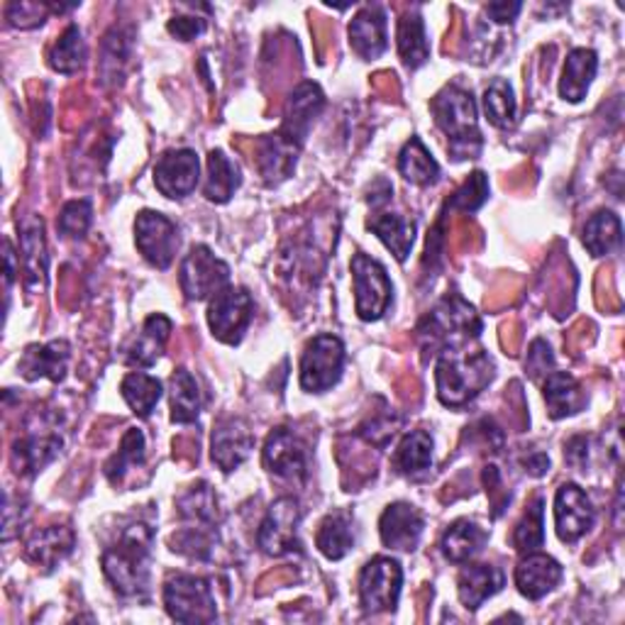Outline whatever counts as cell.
Masks as SVG:
<instances>
[{"instance_id":"obj_53","label":"cell","mask_w":625,"mask_h":625,"mask_svg":"<svg viewBox=\"0 0 625 625\" xmlns=\"http://www.w3.org/2000/svg\"><path fill=\"white\" fill-rule=\"evenodd\" d=\"M15 279V254L13 247H10V242H5V286L10 289V283Z\"/></svg>"},{"instance_id":"obj_23","label":"cell","mask_w":625,"mask_h":625,"mask_svg":"<svg viewBox=\"0 0 625 625\" xmlns=\"http://www.w3.org/2000/svg\"><path fill=\"white\" fill-rule=\"evenodd\" d=\"M506 585V577L499 567L491 565H467L460 571L458 591L460 601L467 611H476L486 599L499 594Z\"/></svg>"},{"instance_id":"obj_16","label":"cell","mask_w":625,"mask_h":625,"mask_svg":"<svg viewBox=\"0 0 625 625\" xmlns=\"http://www.w3.org/2000/svg\"><path fill=\"white\" fill-rule=\"evenodd\" d=\"M423 528H426V521H423L418 508H413L410 504L389 506L379 521V533L384 545L401 549V553H410V549L418 547Z\"/></svg>"},{"instance_id":"obj_8","label":"cell","mask_w":625,"mask_h":625,"mask_svg":"<svg viewBox=\"0 0 625 625\" xmlns=\"http://www.w3.org/2000/svg\"><path fill=\"white\" fill-rule=\"evenodd\" d=\"M357 313L362 321H379L391 303V279L386 269L367 254H355L352 259Z\"/></svg>"},{"instance_id":"obj_24","label":"cell","mask_w":625,"mask_h":625,"mask_svg":"<svg viewBox=\"0 0 625 625\" xmlns=\"http://www.w3.org/2000/svg\"><path fill=\"white\" fill-rule=\"evenodd\" d=\"M172 321L166 315H150L142 325V333H137L135 340L125 347V359L132 367H152L172 333Z\"/></svg>"},{"instance_id":"obj_28","label":"cell","mask_w":625,"mask_h":625,"mask_svg":"<svg viewBox=\"0 0 625 625\" xmlns=\"http://www.w3.org/2000/svg\"><path fill=\"white\" fill-rule=\"evenodd\" d=\"M545 401L549 416L555 420L575 416L587 404V396L581 394L579 381L567 372H549L545 379Z\"/></svg>"},{"instance_id":"obj_1","label":"cell","mask_w":625,"mask_h":625,"mask_svg":"<svg viewBox=\"0 0 625 625\" xmlns=\"http://www.w3.org/2000/svg\"><path fill=\"white\" fill-rule=\"evenodd\" d=\"M152 531L144 523L127 525L118 543L105 549L103 571L120 597H140L150 585Z\"/></svg>"},{"instance_id":"obj_2","label":"cell","mask_w":625,"mask_h":625,"mask_svg":"<svg viewBox=\"0 0 625 625\" xmlns=\"http://www.w3.org/2000/svg\"><path fill=\"white\" fill-rule=\"evenodd\" d=\"M494 379V362L484 352H460L444 349L436 367L438 396L444 406L460 408Z\"/></svg>"},{"instance_id":"obj_35","label":"cell","mask_w":625,"mask_h":625,"mask_svg":"<svg viewBox=\"0 0 625 625\" xmlns=\"http://www.w3.org/2000/svg\"><path fill=\"white\" fill-rule=\"evenodd\" d=\"M398 169L404 174L406 182L416 184V186H430L438 182L440 176V166L436 159L430 157V152L426 150L418 137H410V142L401 150L398 157Z\"/></svg>"},{"instance_id":"obj_3","label":"cell","mask_w":625,"mask_h":625,"mask_svg":"<svg viewBox=\"0 0 625 625\" xmlns=\"http://www.w3.org/2000/svg\"><path fill=\"white\" fill-rule=\"evenodd\" d=\"M440 130L448 135L450 154L454 159H474L482 150L479 120H476V103L470 91L460 86H444L430 103Z\"/></svg>"},{"instance_id":"obj_47","label":"cell","mask_w":625,"mask_h":625,"mask_svg":"<svg viewBox=\"0 0 625 625\" xmlns=\"http://www.w3.org/2000/svg\"><path fill=\"white\" fill-rule=\"evenodd\" d=\"M47 10L49 5H39V3H10L8 20H10V25L30 30V27H37L45 23Z\"/></svg>"},{"instance_id":"obj_52","label":"cell","mask_w":625,"mask_h":625,"mask_svg":"<svg viewBox=\"0 0 625 625\" xmlns=\"http://www.w3.org/2000/svg\"><path fill=\"white\" fill-rule=\"evenodd\" d=\"M525 467L533 476H540V474H545L549 470V460L545 458L543 452H535L531 460H525Z\"/></svg>"},{"instance_id":"obj_13","label":"cell","mask_w":625,"mask_h":625,"mask_svg":"<svg viewBox=\"0 0 625 625\" xmlns=\"http://www.w3.org/2000/svg\"><path fill=\"white\" fill-rule=\"evenodd\" d=\"M200 162L194 150H169L154 166V184L166 198H186L198 186Z\"/></svg>"},{"instance_id":"obj_38","label":"cell","mask_w":625,"mask_h":625,"mask_svg":"<svg viewBox=\"0 0 625 625\" xmlns=\"http://www.w3.org/2000/svg\"><path fill=\"white\" fill-rule=\"evenodd\" d=\"M621 220L613 216L611 210H599L597 216L587 220L585 228V247L594 254V257H603L613 247L621 245Z\"/></svg>"},{"instance_id":"obj_12","label":"cell","mask_w":625,"mask_h":625,"mask_svg":"<svg viewBox=\"0 0 625 625\" xmlns=\"http://www.w3.org/2000/svg\"><path fill=\"white\" fill-rule=\"evenodd\" d=\"M299 523H301L299 501L291 499V496H281L279 501L271 504L267 516H264L262 528L257 533L259 547L274 557L289 555L293 549H299V537H296Z\"/></svg>"},{"instance_id":"obj_29","label":"cell","mask_w":625,"mask_h":625,"mask_svg":"<svg viewBox=\"0 0 625 625\" xmlns=\"http://www.w3.org/2000/svg\"><path fill=\"white\" fill-rule=\"evenodd\" d=\"M259 150V169L267 184H279L281 178L289 176L296 166V154H299V144L286 140L281 132L269 135L262 140Z\"/></svg>"},{"instance_id":"obj_26","label":"cell","mask_w":625,"mask_h":625,"mask_svg":"<svg viewBox=\"0 0 625 625\" xmlns=\"http://www.w3.org/2000/svg\"><path fill=\"white\" fill-rule=\"evenodd\" d=\"M486 540H489V533L484 528L476 525L474 521H454L448 531L442 535V555L450 559V563H470L474 555H479Z\"/></svg>"},{"instance_id":"obj_18","label":"cell","mask_w":625,"mask_h":625,"mask_svg":"<svg viewBox=\"0 0 625 625\" xmlns=\"http://www.w3.org/2000/svg\"><path fill=\"white\" fill-rule=\"evenodd\" d=\"M20 230V257L25 267V283L30 291L45 289L47 281V242H45V225L42 220L30 216L23 222H18Z\"/></svg>"},{"instance_id":"obj_22","label":"cell","mask_w":625,"mask_h":625,"mask_svg":"<svg viewBox=\"0 0 625 625\" xmlns=\"http://www.w3.org/2000/svg\"><path fill=\"white\" fill-rule=\"evenodd\" d=\"M349 45L362 59H377L386 51V13L379 5H367L349 25Z\"/></svg>"},{"instance_id":"obj_51","label":"cell","mask_w":625,"mask_h":625,"mask_svg":"<svg viewBox=\"0 0 625 625\" xmlns=\"http://www.w3.org/2000/svg\"><path fill=\"white\" fill-rule=\"evenodd\" d=\"M587 448H589V440L587 438H571L567 442V452L565 458L569 464H577V467H585L587 462Z\"/></svg>"},{"instance_id":"obj_15","label":"cell","mask_w":625,"mask_h":625,"mask_svg":"<svg viewBox=\"0 0 625 625\" xmlns=\"http://www.w3.org/2000/svg\"><path fill=\"white\" fill-rule=\"evenodd\" d=\"M597 511L591 506L589 496L579 489L577 484H565L557 489L555 496V525L557 535L565 543H575L594 525Z\"/></svg>"},{"instance_id":"obj_6","label":"cell","mask_w":625,"mask_h":625,"mask_svg":"<svg viewBox=\"0 0 625 625\" xmlns=\"http://www.w3.org/2000/svg\"><path fill=\"white\" fill-rule=\"evenodd\" d=\"M254 315V301L242 286H225L208 305V325L220 343L238 345L245 337Z\"/></svg>"},{"instance_id":"obj_10","label":"cell","mask_w":625,"mask_h":625,"mask_svg":"<svg viewBox=\"0 0 625 625\" xmlns=\"http://www.w3.org/2000/svg\"><path fill=\"white\" fill-rule=\"evenodd\" d=\"M401 585H404V571L396 559L374 557L359 575V599H362L364 611H394L401 597Z\"/></svg>"},{"instance_id":"obj_14","label":"cell","mask_w":625,"mask_h":625,"mask_svg":"<svg viewBox=\"0 0 625 625\" xmlns=\"http://www.w3.org/2000/svg\"><path fill=\"white\" fill-rule=\"evenodd\" d=\"M264 467L281 479H303L309 472V452L303 440L289 428H277L264 444Z\"/></svg>"},{"instance_id":"obj_27","label":"cell","mask_w":625,"mask_h":625,"mask_svg":"<svg viewBox=\"0 0 625 625\" xmlns=\"http://www.w3.org/2000/svg\"><path fill=\"white\" fill-rule=\"evenodd\" d=\"M59 452H61V438L55 436V432H42V436L32 432V436L15 444L13 450L15 467L20 474L35 476L37 472L45 470Z\"/></svg>"},{"instance_id":"obj_30","label":"cell","mask_w":625,"mask_h":625,"mask_svg":"<svg viewBox=\"0 0 625 625\" xmlns=\"http://www.w3.org/2000/svg\"><path fill=\"white\" fill-rule=\"evenodd\" d=\"M367 225L369 230L377 232L379 240L384 242L398 262H406L413 247V240H416V222H410L396 213H381L369 218Z\"/></svg>"},{"instance_id":"obj_50","label":"cell","mask_w":625,"mask_h":625,"mask_svg":"<svg viewBox=\"0 0 625 625\" xmlns=\"http://www.w3.org/2000/svg\"><path fill=\"white\" fill-rule=\"evenodd\" d=\"M521 3H491L489 8H486V13L491 15L494 23H499V25H506V23H513L516 15L521 13Z\"/></svg>"},{"instance_id":"obj_37","label":"cell","mask_w":625,"mask_h":625,"mask_svg":"<svg viewBox=\"0 0 625 625\" xmlns=\"http://www.w3.org/2000/svg\"><path fill=\"white\" fill-rule=\"evenodd\" d=\"M315 543L327 559H343L349 549L355 547V533H352V521H349V516L345 513L327 516L321 523V531H317Z\"/></svg>"},{"instance_id":"obj_7","label":"cell","mask_w":625,"mask_h":625,"mask_svg":"<svg viewBox=\"0 0 625 625\" xmlns=\"http://www.w3.org/2000/svg\"><path fill=\"white\" fill-rule=\"evenodd\" d=\"M345 347L340 337L317 335L309 343L301 359V386L311 394H323L343 377Z\"/></svg>"},{"instance_id":"obj_34","label":"cell","mask_w":625,"mask_h":625,"mask_svg":"<svg viewBox=\"0 0 625 625\" xmlns=\"http://www.w3.org/2000/svg\"><path fill=\"white\" fill-rule=\"evenodd\" d=\"M432 464V438L423 430H413L401 440L394 454L396 472L406 476H420L430 470Z\"/></svg>"},{"instance_id":"obj_17","label":"cell","mask_w":625,"mask_h":625,"mask_svg":"<svg viewBox=\"0 0 625 625\" xmlns=\"http://www.w3.org/2000/svg\"><path fill=\"white\" fill-rule=\"evenodd\" d=\"M254 448V436L245 420L228 418L220 420L213 430V462L222 472L238 470L250 458Z\"/></svg>"},{"instance_id":"obj_40","label":"cell","mask_w":625,"mask_h":625,"mask_svg":"<svg viewBox=\"0 0 625 625\" xmlns=\"http://www.w3.org/2000/svg\"><path fill=\"white\" fill-rule=\"evenodd\" d=\"M398 51L408 69H418L430 57L426 25L420 15H406L398 25Z\"/></svg>"},{"instance_id":"obj_31","label":"cell","mask_w":625,"mask_h":625,"mask_svg":"<svg viewBox=\"0 0 625 625\" xmlns=\"http://www.w3.org/2000/svg\"><path fill=\"white\" fill-rule=\"evenodd\" d=\"M71 547H73V533L69 528L55 525L32 535V540L27 543V555L35 565L51 569L71 553Z\"/></svg>"},{"instance_id":"obj_39","label":"cell","mask_w":625,"mask_h":625,"mask_svg":"<svg viewBox=\"0 0 625 625\" xmlns=\"http://www.w3.org/2000/svg\"><path fill=\"white\" fill-rule=\"evenodd\" d=\"M200 413V391L196 379L186 369H176L172 377V420L178 426L194 423Z\"/></svg>"},{"instance_id":"obj_32","label":"cell","mask_w":625,"mask_h":625,"mask_svg":"<svg viewBox=\"0 0 625 625\" xmlns=\"http://www.w3.org/2000/svg\"><path fill=\"white\" fill-rule=\"evenodd\" d=\"M242 184L238 164H232L222 150H213L208 154V178L204 194L213 204H228L230 196L235 194Z\"/></svg>"},{"instance_id":"obj_9","label":"cell","mask_w":625,"mask_h":625,"mask_svg":"<svg viewBox=\"0 0 625 625\" xmlns=\"http://www.w3.org/2000/svg\"><path fill=\"white\" fill-rule=\"evenodd\" d=\"M178 279H182V289L188 301H204L225 289L230 281V267L206 245H198L186 254Z\"/></svg>"},{"instance_id":"obj_20","label":"cell","mask_w":625,"mask_h":625,"mask_svg":"<svg viewBox=\"0 0 625 625\" xmlns=\"http://www.w3.org/2000/svg\"><path fill=\"white\" fill-rule=\"evenodd\" d=\"M559 579H563V565L543 553H528V557L516 569L518 591L531 601L549 594L559 585Z\"/></svg>"},{"instance_id":"obj_44","label":"cell","mask_w":625,"mask_h":625,"mask_svg":"<svg viewBox=\"0 0 625 625\" xmlns=\"http://www.w3.org/2000/svg\"><path fill=\"white\" fill-rule=\"evenodd\" d=\"M543 499H535V504L528 508V513L521 523H518L513 533V547L518 553H535L537 547L545 543V521H543Z\"/></svg>"},{"instance_id":"obj_19","label":"cell","mask_w":625,"mask_h":625,"mask_svg":"<svg viewBox=\"0 0 625 625\" xmlns=\"http://www.w3.org/2000/svg\"><path fill=\"white\" fill-rule=\"evenodd\" d=\"M323 105H325L323 91L317 89L315 83H301V86L291 93L289 108H286V120L279 132L286 137V140H291L293 144L301 147L313 120L321 115Z\"/></svg>"},{"instance_id":"obj_46","label":"cell","mask_w":625,"mask_h":625,"mask_svg":"<svg viewBox=\"0 0 625 625\" xmlns=\"http://www.w3.org/2000/svg\"><path fill=\"white\" fill-rule=\"evenodd\" d=\"M486 196H489V182H486V176L482 172H474L470 176V182L452 196L450 206L464 210V213H474V210L484 204Z\"/></svg>"},{"instance_id":"obj_33","label":"cell","mask_w":625,"mask_h":625,"mask_svg":"<svg viewBox=\"0 0 625 625\" xmlns=\"http://www.w3.org/2000/svg\"><path fill=\"white\" fill-rule=\"evenodd\" d=\"M178 513L184 516V521L190 523V528H206L213 531L218 523V496L210 489L206 482H198L190 486V491L178 499Z\"/></svg>"},{"instance_id":"obj_45","label":"cell","mask_w":625,"mask_h":625,"mask_svg":"<svg viewBox=\"0 0 625 625\" xmlns=\"http://www.w3.org/2000/svg\"><path fill=\"white\" fill-rule=\"evenodd\" d=\"M91 204L89 200H71L61 208L57 228L63 238H83L91 225Z\"/></svg>"},{"instance_id":"obj_42","label":"cell","mask_w":625,"mask_h":625,"mask_svg":"<svg viewBox=\"0 0 625 625\" xmlns=\"http://www.w3.org/2000/svg\"><path fill=\"white\" fill-rule=\"evenodd\" d=\"M142 462H144V436L142 430L130 428L125 432L118 454L105 464V476H108L111 484L118 486L125 479V474L130 472V467H137V464Z\"/></svg>"},{"instance_id":"obj_21","label":"cell","mask_w":625,"mask_h":625,"mask_svg":"<svg viewBox=\"0 0 625 625\" xmlns=\"http://www.w3.org/2000/svg\"><path fill=\"white\" fill-rule=\"evenodd\" d=\"M71 349L63 340H55L49 345H32L25 349L23 359H20V374L25 379H49V381H61L67 377Z\"/></svg>"},{"instance_id":"obj_49","label":"cell","mask_w":625,"mask_h":625,"mask_svg":"<svg viewBox=\"0 0 625 625\" xmlns=\"http://www.w3.org/2000/svg\"><path fill=\"white\" fill-rule=\"evenodd\" d=\"M204 30H206V20L200 18H174L172 23H169V32L182 42L198 37Z\"/></svg>"},{"instance_id":"obj_5","label":"cell","mask_w":625,"mask_h":625,"mask_svg":"<svg viewBox=\"0 0 625 625\" xmlns=\"http://www.w3.org/2000/svg\"><path fill=\"white\" fill-rule=\"evenodd\" d=\"M164 603L169 616L178 623H210L216 621V599L213 589L206 579L176 575L166 581Z\"/></svg>"},{"instance_id":"obj_11","label":"cell","mask_w":625,"mask_h":625,"mask_svg":"<svg viewBox=\"0 0 625 625\" xmlns=\"http://www.w3.org/2000/svg\"><path fill=\"white\" fill-rule=\"evenodd\" d=\"M135 242L152 267L169 269L178 250V230L166 216L142 210L135 220Z\"/></svg>"},{"instance_id":"obj_25","label":"cell","mask_w":625,"mask_h":625,"mask_svg":"<svg viewBox=\"0 0 625 625\" xmlns=\"http://www.w3.org/2000/svg\"><path fill=\"white\" fill-rule=\"evenodd\" d=\"M599 59L594 49H575L569 51L565 61L563 81H559V95L569 103H579L585 99L591 81L597 77Z\"/></svg>"},{"instance_id":"obj_36","label":"cell","mask_w":625,"mask_h":625,"mask_svg":"<svg viewBox=\"0 0 625 625\" xmlns=\"http://www.w3.org/2000/svg\"><path fill=\"white\" fill-rule=\"evenodd\" d=\"M120 394L135 416L150 418L159 398H162V381L144 372H132L123 379Z\"/></svg>"},{"instance_id":"obj_43","label":"cell","mask_w":625,"mask_h":625,"mask_svg":"<svg viewBox=\"0 0 625 625\" xmlns=\"http://www.w3.org/2000/svg\"><path fill=\"white\" fill-rule=\"evenodd\" d=\"M484 111L486 118L496 127H511L516 123V95L511 83L506 79H496L484 93Z\"/></svg>"},{"instance_id":"obj_4","label":"cell","mask_w":625,"mask_h":625,"mask_svg":"<svg viewBox=\"0 0 625 625\" xmlns=\"http://www.w3.org/2000/svg\"><path fill=\"white\" fill-rule=\"evenodd\" d=\"M482 331V321L476 317L470 303H464L460 296H444V299L432 309L420 325V335L428 340L430 349H460L474 340Z\"/></svg>"},{"instance_id":"obj_41","label":"cell","mask_w":625,"mask_h":625,"mask_svg":"<svg viewBox=\"0 0 625 625\" xmlns=\"http://www.w3.org/2000/svg\"><path fill=\"white\" fill-rule=\"evenodd\" d=\"M83 61H86V45H83L81 30L77 25H69L61 32L55 49H51L49 63L59 73H77L83 67Z\"/></svg>"},{"instance_id":"obj_48","label":"cell","mask_w":625,"mask_h":625,"mask_svg":"<svg viewBox=\"0 0 625 625\" xmlns=\"http://www.w3.org/2000/svg\"><path fill=\"white\" fill-rule=\"evenodd\" d=\"M553 364L555 359L549 355V347L543 340H535L531 345V352H528V362H525L528 372H531L533 379H537L540 374H549L547 369H553Z\"/></svg>"}]
</instances>
